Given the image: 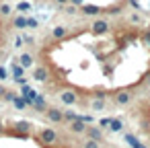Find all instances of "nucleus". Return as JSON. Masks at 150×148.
<instances>
[{
  "instance_id": "nucleus-22",
  "label": "nucleus",
  "mask_w": 150,
  "mask_h": 148,
  "mask_svg": "<svg viewBox=\"0 0 150 148\" xmlns=\"http://www.w3.org/2000/svg\"><path fill=\"white\" fill-rule=\"evenodd\" d=\"M29 8H31V4H29V2H21V4L17 6V11H29Z\"/></svg>"
},
{
  "instance_id": "nucleus-21",
  "label": "nucleus",
  "mask_w": 150,
  "mask_h": 148,
  "mask_svg": "<svg viewBox=\"0 0 150 148\" xmlns=\"http://www.w3.org/2000/svg\"><path fill=\"white\" fill-rule=\"evenodd\" d=\"M39 25V21L37 19H33V17H27V27H31V29H35Z\"/></svg>"
},
{
  "instance_id": "nucleus-25",
  "label": "nucleus",
  "mask_w": 150,
  "mask_h": 148,
  "mask_svg": "<svg viewBox=\"0 0 150 148\" xmlns=\"http://www.w3.org/2000/svg\"><path fill=\"white\" fill-rule=\"evenodd\" d=\"M109 123H111V117H105V119H101V127H109Z\"/></svg>"
},
{
  "instance_id": "nucleus-29",
  "label": "nucleus",
  "mask_w": 150,
  "mask_h": 148,
  "mask_svg": "<svg viewBox=\"0 0 150 148\" xmlns=\"http://www.w3.org/2000/svg\"><path fill=\"white\" fill-rule=\"evenodd\" d=\"M4 93H6V89H4L2 84H0V99H2V97H4Z\"/></svg>"
},
{
  "instance_id": "nucleus-31",
  "label": "nucleus",
  "mask_w": 150,
  "mask_h": 148,
  "mask_svg": "<svg viewBox=\"0 0 150 148\" xmlns=\"http://www.w3.org/2000/svg\"><path fill=\"white\" fill-rule=\"evenodd\" d=\"M2 130H4V125H2V123H0V132H2Z\"/></svg>"
},
{
  "instance_id": "nucleus-13",
  "label": "nucleus",
  "mask_w": 150,
  "mask_h": 148,
  "mask_svg": "<svg viewBox=\"0 0 150 148\" xmlns=\"http://www.w3.org/2000/svg\"><path fill=\"white\" fill-rule=\"evenodd\" d=\"M125 140H127V144L132 146V148H146L142 142H138V138L136 136H132V134H125Z\"/></svg>"
},
{
  "instance_id": "nucleus-5",
  "label": "nucleus",
  "mask_w": 150,
  "mask_h": 148,
  "mask_svg": "<svg viewBox=\"0 0 150 148\" xmlns=\"http://www.w3.org/2000/svg\"><path fill=\"white\" fill-rule=\"evenodd\" d=\"M132 101V93L127 91V89H119L117 93H115V103L117 105H127Z\"/></svg>"
},
{
  "instance_id": "nucleus-20",
  "label": "nucleus",
  "mask_w": 150,
  "mask_h": 148,
  "mask_svg": "<svg viewBox=\"0 0 150 148\" xmlns=\"http://www.w3.org/2000/svg\"><path fill=\"white\" fill-rule=\"evenodd\" d=\"M82 148H99V142H97V140H91V138H88V140H86V142L82 144Z\"/></svg>"
},
{
  "instance_id": "nucleus-3",
  "label": "nucleus",
  "mask_w": 150,
  "mask_h": 148,
  "mask_svg": "<svg viewBox=\"0 0 150 148\" xmlns=\"http://www.w3.org/2000/svg\"><path fill=\"white\" fill-rule=\"evenodd\" d=\"M60 101H62L64 105H74V103H78V95H76L72 89H66V91L60 93Z\"/></svg>"
},
{
  "instance_id": "nucleus-11",
  "label": "nucleus",
  "mask_w": 150,
  "mask_h": 148,
  "mask_svg": "<svg viewBox=\"0 0 150 148\" xmlns=\"http://www.w3.org/2000/svg\"><path fill=\"white\" fill-rule=\"evenodd\" d=\"M86 134H88L91 140H97V142L103 140V130L101 127H86Z\"/></svg>"
},
{
  "instance_id": "nucleus-2",
  "label": "nucleus",
  "mask_w": 150,
  "mask_h": 148,
  "mask_svg": "<svg viewBox=\"0 0 150 148\" xmlns=\"http://www.w3.org/2000/svg\"><path fill=\"white\" fill-rule=\"evenodd\" d=\"M103 13H105V8H101L97 4H82L80 6V15H86V17H99Z\"/></svg>"
},
{
  "instance_id": "nucleus-19",
  "label": "nucleus",
  "mask_w": 150,
  "mask_h": 148,
  "mask_svg": "<svg viewBox=\"0 0 150 148\" xmlns=\"http://www.w3.org/2000/svg\"><path fill=\"white\" fill-rule=\"evenodd\" d=\"M0 15H2V17H8V15H11V6H8L6 2L0 4Z\"/></svg>"
},
{
  "instance_id": "nucleus-8",
  "label": "nucleus",
  "mask_w": 150,
  "mask_h": 148,
  "mask_svg": "<svg viewBox=\"0 0 150 148\" xmlns=\"http://www.w3.org/2000/svg\"><path fill=\"white\" fill-rule=\"evenodd\" d=\"M86 127H88V123H84V121L78 119V117H76V119L72 121V125H70V130H72L74 134H86Z\"/></svg>"
},
{
  "instance_id": "nucleus-1",
  "label": "nucleus",
  "mask_w": 150,
  "mask_h": 148,
  "mask_svg": "<svg viewBox=\"0 0 150 148\" xmlns=\"http://www.w3.org/2000/svg\"><path fill=\"white\" fill-rule=\"evenodd\" d=\"M109 29H111V25H109L105 19H99V17H97V19H93V23H91V31L97 33V35H103V33H107Z\"/></svg>"
},
{
  "instance_id": "nucleus-18",
  "label": "nucleus",
  "mask_w": 150,
  "mask_h": 148,
  "mask_svg": "<svg viewBox=\"0 0 150 148\" xmlns=\"http://www.w3.org/2000/svg\"><path fill=\"white\" fill-rule=\"evenodd\" d=\"M23 72H25V68H23L21 64H17V62H15V64H13V76H15V78H19V76H23Z\"/></svg>"
},
{
  "instance_id": "nucleus-24",
  "label": "nucleus",
  "mask_w": 150,
  "mask_h": 148,
  "mask_svg": "<svg viewBox=\"0 0 150 148\" xmlns=\"http://www.w3.org/2000/svg\"><path fill=\"white\" fill-rule=\"evenodd\" d=\"M103 107H105L103 101H95V103H93V109H103Z\"/></svg>"
},
{
  "instance_id": "nucleus-26",
  "label": "nucleus",
  "mask_w": 150,
  "mask_h": 148,
  "mask_svg": "<svg viewBox=\"0 0 150 148\" xmlns=\"http://www.w3.org/2000/svg\"><path fill=\"white\" fill-rule=\"evenodd\" d=\"M66 13H68V15H74V13H76V6H74V4H72V6H66Z\"/></svg>"
},
{
  "instance_id": "nucleus-14",
  "label": "nucleus",
  "mask_w": 150,
  "mask_h": 148,
  "mask_svg": "<svg viewBox=\"0 0 150 148\" xmlns=\"http://www.w3.org/2000/svg\"><path fill=\"white\" fill-rule=\"evenodd\" d=\"M15 130H17V132H25V134H27V132H31V130H33V125H31V123H27V121H19V123H15Z\"/></svg>"
},
{
  "instance_id": "nucleus-17",
  "label": "nucleus",
  "mask_w": 150,
  "mask_h": 148,
  "mask_svg": "<svg viewBox=\"0 0 150 148\" xmlns=\"http://www.w3.org/2000/svg\"><path fill=\"white\" fill-rule=\"evenodd\" d=\"M121 127H123V125H121V121H119V119H115V117H111L109 130H111V132H121Z\"/></svg>"
},
{
  "instance_id": "nucleus-4",
  "label": "nucleus",
  "mask_w": 150,
  "mask_h": 148,
  "mask_svg": "<svg viewBox=\"0 0 150 148\" xmlns=\"http://www.w3.org/2000/svg\"><path fill=\"white\" fill-rule=\"evenodd\" d=\"M33 80L50 82V70H47L45 66H37V68H33Z\"/></svg>"
},
{
  "instance_id": "nucleus-15",
  "label": "nucleus",
  "mask_w": 150,
  "mask_h": 148,
  "mask_svg": "<svg viewBox=\"0 0 150 148\" xmlns=\"http://www.w3.org/2000/svg\"><path fill=\"white\" fill-rule=\"evenodd\" d=\"M13 23H15V27H17V29H25V27H27V17L19 15V17H17Z\"/></svg>"
},
{
  "instance_id": "nucleus-10",
  "label": "nucleus",
  "mask_w": 150,
  "mask_h": 148,
  "mask_svg": "<svg viewBox=\"0 0 150 148\" xmlns=\"http://www.w3.org/2000/svg\"><path fill=\"white\" fill-rule=\"evenodd\" d=\"M31 107H33L35 111H45V109H47V105H45V99H43V97H39V95H37V97L31 101Z\"/></svg>"
},
{
  "instance_id": "nucleus-27",
  "label": "nucleus",
  "mask_w": 150,
  "mask_h": 148,
  "mask_svg": "<svg viewBox=\"0 0 150 148\" xmlns=\"http://www.w3.org/2000/svg\"><path fill=\"white\" fill-rule=\"evenodd\" d=\"M4 78H6V68L0 66V80H4Z\"/></svg>"
},
{
  "instance_id": "nucleus-28",
  "label": "nucleus",
  "mask_w": 150,
  "mask_h": 148,
  "mask_svg": "<svg viewBox=\"0 0 150 148\" xmlns=\"http://www.w3.org/2000/svg\"><path fill=\"white\" fill-rule=\"evenodd\" d=\"M23 41H25V43H29V45H31V43H33V37H31V35H25V37H23Z\"/></svg>"
},
{
  "instance_id": "nucleus-7",
  "label": "nucleus",
  "mask_w": 150,
  "mask_h": 148,
  "mask_svg": "<svg viewBox=\"0 0 150 148\" xmlns=\"http://www.w3.org/2000/svg\"><path fill=\"white\" fill-rule=\"evenodd\" d=\"M45 115H47V119L54 121V123H60V121L64 119V113H62L60 109H56V107H47V109H45Z\"/></svg>"
},
{
  "instance_id": "nucleus-9",
  "label": "nucleus",
  "mask_w": 150,
  "mask_h": 148,
  "mask_svg": "<svg viewBox=\"0 0 150 148\" xmlns=\"http://www.w3.org/2000/svg\"><path fill=\"white\" fill-rule=\"evenodd\" d=\"M68 33H70V31H68L64 25H58V27H54V31H52V37H54L56 41H62V39H64Z\"/></svg>"
},
{
  "instance_id": "nucleus-30",
  "label": "nucleus",
  "mask_w": 150,
  "mask_h": 148,
  "mask_svg": "<svg viewBox=\"0 0 150 148\" xmlns=\"http://www.w3.org/2000/svg\"><path fill=\"white\" fill-rule=\"evenodd\" d=\"M70 0H56V4H68Z\"/></svg>"
},
{
  "instance_id": "nucleus-16",
  "label": "nucleus",
  "mask_w": 150,
  "mask_h": 148,
  "mask_svg": "<svg viewBox=\"0 0 150 148\" xmlns=\"http://www.w3.org/2000/svg\"><path fill=\"white\" fill-rule=\"evenodd\" d=\"M13 103H15V107H17V109H25V107H27V101H25V97H23V95H21V97L17 95Z\"/></svg>"
},
{
  "instance_id": "nucleus-12",
  "label": "nucleus",
  "mask_w": 150,
  "mask_h": 148,
  "mask_svg": "<svg viewBox=\"0 0 150 148\" xmlns=\"http://www.w3.org/2000/svg\"><path fill=\"white\" fill-rule=\"evenodd\" d=\"M19 64H21L23 68H33V56H31L29 52L21 54V60H19Z\"/></svg>"
},
{
  "instance_id": "nucleus-23",
  "label": "nucleus",
  "mask_w": 150,
  "mask_h": 148,
  "mask_svg": "<svg viewBox=\"0 0 150 148\" xmlns=\"http://www.w3.org/2000/svg\"><path fill=\"white\" fill-rule=\"evenodd\" d=\"M15 97H17V95H15V93H8V91H6V93H4V97H2V99H6V101H15Z\"/></svg>"
},
{
  "instance_id": "nucleus-6",
  "label": "nucleus",
  "mask_w": 150,
  "mask_h": 148,
  "mask_svg": "<svg viewBox=\"0 0 150 148\" xmlns=\"http://www.w3.org/2000/svg\"><path fill=\"white\" fill-rule=\"evenodd\" d=\"M39 140H41L43 144H54V142L58 140V134H56V130L47 127V130H43V132L39 134Z\"/></svg>"
}]
</instances>
